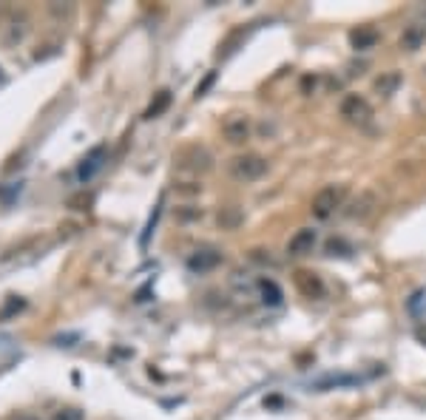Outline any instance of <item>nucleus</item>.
Wrapping results in <instances>:
<instances>
[{
  "instance_id": "a211bd4d",
  "label": "nucleus",
  "mask_w": 426,
  "mask_h": 420,
  "mask_svg": "<svg viewBox=\"0 0 426 420\" xmlns=\"http://www.w3.org/2000/svg\"><path fill=\"white\" fill-rule=\"evenodd\" d=\"M20 193V182L18 185H9V188H0V202L4 204H12V199Z\"/></svg>"
},
{
  "instance_id": "2eb2a0df",
  "label": "nucleus",
  "mask_w": 426,
  "mask_h": 420,
  "mask_svg": "<svg viewBox=\"0 0 426 420\" xmlns=\"http://www.w3.org/2000/svg\"><path fill=\"white\" fill-rule=\"evenodd\" d=\"M160 216H162V199L157 202V207H154V214L148 216V225H146V230H142V236H139V247L146 250L148 247V242H151V233H154V228H157V222H160Z\"/></svg>"
},
{
  "instance_id": "f3484780",
  "label": "nucleus",
  "mask_w": 426,
  "mask_h": 420,
  "mask_svg": "<svg viewBox=\"0 0 426 420\" xmlns=\"http://www.w3.org/2000/svg\"><path fill=\"white\" fill-rule=\"evenodd\" d=\"M398 83H401V77L392 72V74H387V77H378V80H375V88H378L384 97H389V94L395 91V86H398Z\"/></svg>"
},
{
  "instance_id": "ddd939ff",
  "label": "nucleus",
  "mask_w": 426,
  "mask_h": 420,
  "mask_svg": "<svg viewBox=\"0 0 426 420\" xmlns=\"http://www.w3.org/2000/svg\"><path fill=\"white\" fill-rule=\"evenodd\" d=\"M231 284L239 296H256V287H259V278H253L250 273H233Z\"/></svg>"
},
{
  "instance_id": "0eeeda50",
  "label": "nucleus",
  "mask_w": 426,
  "mask_h": 420,
  "mask_svg": "<svg viewBox=\"0 0 426 420\" xmlns=\"http://www.w3.org/2000/svg\"><path fill=\"white\" fill-rule=\"evenodd\" d=\"M222 133H225V139H228V143H233V145H242L245 139L250 136V122H247V117H231V119H225V125H222Z\"/></svg>"
},
{
  "instance_id": "6e6552de",
  "label": "nucleus",
  "mask_w": 426,
  "mask_h": 420,
  "mask_svg": "<svg viewBox=\"0 0 426 420\" xmlns=\"http://www.w3.org/2000/svg\"><path fill=\"white\" fill-rule=\"evenodd\" d=\"M219 264H222V253H217V250H196L188 258V270L191 273H207V270L219 267Z\"/></svg>"
},
{
  "instance_id": "4be33fe9",
  "label": "nucleus",
  "mask_w": 426,
  "mask_h": 420,
  "mask_svg": "<svg viewBox=\"0 0 426 420\" xmlns=\"http://www.w3.org/2000/svg\"><path fill=\"white\" fill-rule=\"evenodd\" d=\"M23 420H34V417H23Z\"/></svg>"
},
{
  "instance_id": "f257e3e1",
  "label": "nucleus",
  "mask_w": 426,
  "mask_h": 420,
  "mask_svg": "<svg viewBox=\"0 0 426 420\" xmlns=\"http://www.w3.org/2000/svg\"><path fill=\"white\" fill-rule=\"evenodd\" d=\"M347 199V185H327L313 196V216L316 219H330L338 207H344Z\"/></svg>"
},
{
  "instance_id": "412c9836",
  "label": "nucleus",
  "mask_w": 426,
  "mask_h": 420,
  "mask_svg": "<svg viewBox=\"0 0 426 420\" xmlns=\"http://www.w3.org/2000/svg\"><path fill=\"white\" fill-rule=\"evenodd\" d=\"M15 310H23V301H12V304H9V307H6L4 313H0V318H9V315H12Z\"/></svg>"
},
{
  "instance_id": "20e7f679",
  "label": "nucleus",
  "mask_w": 426,
  "mask_h": 420,
  "mask_svg": "<svg viewBox=\"0 0 426 420\" xmlns=\"http://www.w3.org/2000/svg\"><path fill=\"white\" fill-rule=\"evenodd\" d=\"M103 165H105V145H97V148H91V151L80 159V165H77V179H80V185H89V182L100 173Z\"/></svg>"
},
{
  "instance_id": "9d476101",
  "label": "nucleus",
  "mask_w": 426,
  "mask_h": 420,
  "mask_svg": "<svg viewBox=\"0 0 426 420\" xmlns=\"http://www.w3.org/2000/svg\"><path fill=\"white\" fill-rule=\"evenodd\" d=\"M256 296H259L262 304H267V307H281V301H284V293H281V287L273 282V278H259Z\"/></svg>"
},
{
  "instance_id": "7ed1b4c3",
  "label": "nucleus",
  "mask_w": 426,
  "mask_h": 420,
  "mask_svg": "<svg viewBox=\"0 0 426 420\" xmlns=\"http://www.w3.org/2000/svg\"><path fill=\"white\" fill-rule=\"evenodd\" d=\"M341 117L347 119V122H370L373 119V108H370V103L364 100V97H359V94H347L344 100H341Z\"/></svg>"
},
{
  "instance_id": "9b49d317",
  "label": "nucleus",
  "mask_w": 426,
  "mask_h": 420,
  "mask_svg": "<svg viewBox=\"0 0 426 420\" xmlns=\"http://www.w3.org/2000/svg\"><path fill=\"white\" fill-rule=\"evenodd\" d=\"M26 34H29L26 18H12V20L6 23V29H4V43H6V46H18V43L26 40Z\"/></svg>"
},
{
  "instance_id": "423d86ee",
  "label": "nucleus",
  "mask_w": 426,
  "mask_h": 420,
  "mask_svg": "<svg viewBox=\"0 0 426 420\" xmlns=\"http://www.w3.org/2000/svg\"><path fill=\"white\" fill-rule=\"evenodd\" d=\"M316 242H318V233H316L313 228H302V230H296V233L290 236L288 253H290V256H307V253H313Z\"/></svg>"
},
{
  "instance_id": "4468645a",
  "label": "nucleus",
  "mask_w": 426,
  "mask_h": 420,
  "mask_svg": "<svg viewBox=\"0 0 426 420\" xmlns=\"http://www.w3.org/2000/svg\"><path fill=\"white\" fill-rule=\"evenodd\" d=\"M349 40H352V46L359 48V51H367V48H373V46L378 43V32H373V29H359V32L349 34Z\"/></svg>"
},
{
  "instance_id": "1a4fd4ad",
  "label": "nucleus",
  "mask_w": 426,
  "mask_h": 420,
  "mask_svg": "<svg viewBox=\"0 0 426 420\" xmlns=\"http://www.w3.org/2000/svg\"><path fill=\"white\" fill-rule=\"evenodd\" d=\"M296 287H299L307 298H321V296H324V282H321L316 273H307V270H299V273H296Z\"/></svg>"
},
{
  "instance_id": "39448f33",
  "label": "nucleus",
  "mask_w": 426,
  "mask_h": 420,
  "mask_svg": "<svg viewBox=\"0 0 426 420\" xmlns=\"http://www.w3.org/2000/svg\"><path fill=\"white\" fill-rule=\"evenodd\" d=\"M375 207H378V196L373 193V190H364L355 202H349L347 204V210H344V216L347 219H370L373 214H375Z\"/></svg>"
},
{
  "instance_id": "6ab92c4d",
  "label": "nucleus",
  "mask_w": 426,
  "mask_h": 420,
  "mask_svg": "<svg viewBox=\"0 0 426 420\" xmlns=\"http://www.w3.org/2000/svg\"><path fill=\"white\" fill-rule=\"evenodd\" d=\"M75 341H80L77 332H68V335H57V338H54L57 346H75Z\"/></svg>"
},
{
  "instance_id": "aec40b11",
  "label": "nucleus",
  "mask_w": 426,
  "mask_h": 420,
  "mask_svg": "<svg viewBox=\"0 0 426 420\" xmlns=\"http://www.w3.org/2000/svg\"><path fill=\"white\" fill-rule=\"evenodd\" d=\"M54 420H83V412H77V409H63V412H57Z\"/></svg>"
},
{
  "instance_id": "f8f14e48",
  "label": "nucleus",
  "mask_w": 426,
  "mask_h": 420,
  "mask_svg": "<svg viewBox=\"0 0 426 420\" xmlns=\"http://www.w3.org/2000/svg\"><path fill=\"white\" fill-rule=\"evenodd\" d=\"M423 43H426V29H423V26H409V29H404L401 46H404L406 51H418Z\"/></svg>"
},
{
  "instance_id": "f03ea898",
  "label": "nucleus",
  "mask_w": 426,
  "mask_h": 420,
  "mask_svg": "<svg viewBox=\"0 0 426 420\" xmlns=\"http://www.w3.org/2000/svg\"><path fill=\"white\" fill-rule=\"evenodd\" d=\"M231 173L239 182H256V179H262L267 173V159L259 157V154L236 157V159H231Z\"/></svg>"
},
{
  "instance_id": "dca6fc26",
  "label": "nucleus",
  "mask_w": 426,
  "mask_h": 420,
  "mask_svg": "<svg viewBox=\"0 0 426 420\" xmlns=\"http://www.w3.org/2000/svg\"><path fill=\"white\" fill-rule=\"evenodd\" d=\"M168 105H171V91H160V94H157V100L148 105L146 119H157L162 111H168Z\"/></svg>"
}]
</instances>
